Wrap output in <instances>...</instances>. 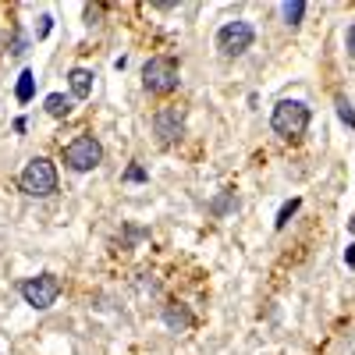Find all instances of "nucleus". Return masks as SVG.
<instances>
[{"instance_id": "nucleus-1", "label": "nucleus", "mask_w": 355, "mask_h": 355, "mask_svg": "<svg viewBox=\"0 0 355 355\" xmlns=\"http://www.w3.org/2000/svg\"><path fill=\"white\" fill-rule=\"evenodd\" d=\"M18 189H21L25 196H33V199L53 196V192H57V167H53V160L33 157V160L21 167V174H18Z\"/></svg>"}, {"instance_id": "nucleus-2", "label": "nucleus", "mask_w": 355, "mask_h": 355, "mask_svg": "<svg viewBox=\"0 0 355 355\" xmlns=\"http://www.w3.org/2000/svg\"><path fill=\"white\" fill-rule=\"evenodd\" d=\"M178 82H182V68H178L174 57H150V61L142 64V85L146 93L153 96H167L178 89Z\"/></svg>"}, {"instance_id": "nucleus-3", "label": "nucleus", "mask_w": 355, "mask_h": 355, "mask_svg": "<svg viewBox=\"0 0 355 355\" xmlns=\"http://www.w3.org/2000/svg\"><path fill=\"white\" fill-rule=\"evenodd\" d=\"M309 121H313V114H309V107H306L302 100H281V103L274 107V114H270V128H274L281 139H299V135H306Z\"/></svg>"}, {"instance_id": "nucleus-4", "label": "nucleus", "mask_w": 355, "mask_h": 355, "mask_svg": "<svg viewBox=\"0 0 355 355\" xmlns=\"http://www.w3.org/2000/svg\"><path fill=\"white\" fill-rule=\"evenodd\" d=\"M64 164H68L75 174L96 171V167L103 164V146H100V139H96V135H89V132L75 135V139L64 146Z\"/></svg>"}, {"instance_id": "nucleus-5", "label": "nucleus", "mask_w": 355, "mask_h": 355, "mask_svg": "<svg viewBox=\"0 0 355 355\" xmlns=\"http://www.w3.org/2000/svg\"><path fill=\"white\" fill-rule=\"evenodd\" d=\"M18 291H21L25 306H33V309H50L57 299H61L64 284H61V277H57V274H36V277H25V281L18 284Z\"/></svg>"}, {"instance_id": "nucleus-6", "label": "nucleus", "mask_w": 355, "mask_h": 355, "mask_svg": "<svg viewBox=\"0 0 355 355\" xmlns=\"http://www.w3.org/2000/svg\"><path fill=\"white\" fill-rule=\"evenodd\" d=\"M252 43H256V28L249 21H242V18L224 21L217 28V50L224 57H242L245 50H252Z\"/></svg>"}, {"instance_id": "nucleus-7", "label": "nucleus", "mask_w": 355, "mask_h": 355, "mask_svg": "<svg viewBox=\"0 0 355 355\" xmlns=\"http://www.w3.org/2000/svg\"><path fill=\"white\" fill-rule=\"evenodd\" d=\"M153 135L160 146H171L185 135V110L182 107H160L153 114Z\"/></svg>"}, {"instance_id": "nucleus-8", "label": "nucleus", "mask_w": 355, "mask_h": 355, "mask_svg": "<svg viewBox=\"0 0 355 355\" xmlns=\"http://www.w3.org/2000/svg\"><path fill=\"white\" fill-rule=\"evenodd\" d=\"M164 327L174 331V334L189 331V327H192V309H189L185 302H167V306H164Z\"/></svg>"}, {"instance_id": "nucleus-9", "label": "nucleus", "mask_w": 355, "mask_h": 355, "mask_svg": "<svg viewBox=\"0 0 355 355\" xmlns=\"http://www.w3.org/2000/svg\"><path fill=\"white\" fill-rule=\"evenodd\" d=\"M68 89H71V100H89L93 96V71L89 68H71L68 71Z\"/></svg>"}, {"instance_id": "nucleus-10", "label": "nucleus", "mask_w": 355, "mask_h": 355, "mask_svg": "<svg viewBox=\"0 0 355 355\" xmlns=\"http://www.w3.org/2000/svg\"><path fill=\"white\" fill-rule=\"evenodd\" d=\"M43 110H46L50 117H68V114L75 110V100L64 96V93H50V96L43 100Z\"/></svg>"}, {"instance_id": "nucleus-11", "label": "nucleus", "mask_w": 355, "mask_h": 355, "mask_svg": "<svg viewBox=\"0 0 355 355\" xmlns=\"http://www.w3.org/2000/svg\"><path fill=\"white\" fill-rule=\"evenodd\" d=\"M206 210H210L214 217H227V214H234V210H239V196H234V192H220L217 199H210V202H206Z\"/></svg>"}, {"instance_id": "nucleus-12", "label": "nucleus", "mask_w": 355, "mask_h": 355, "mask_svg": "<svg viewBox=\"0 0 355 355\" xmlns=\"http://www.w3.org/2000/svg\"><path fill=\"white\" fill-rule=\"evenodd\" d=\"M33 96H36V71L25 68V71L18 75V85H15V100H18V103H28Z\"/></svg>"}, {"instance_id": "nucleus-13", "label": "nucleus", "mask_w": 355, "mask_h": 355, "mask_svg": "<svg viewBox=\"0 0 355 355\" xmlns=\"http://www.w3.org/2000/svg\"><path fill=\"white\" fill-rule=\"evenodd\" d=\"M306 4L302 0H288V4H281V18H284V25H302V18H306Z\"/></svg>"}, {"instance_id": "nucleus-14", "label": "nucleus", "mask_w": 355, "mask_h": 355, "mask_svg": "<svg viewBox=\"0 0 355 355\" xmlns=\"http://www.w3.org/2000/svg\"><path fill=\"white\" fill-rule=\"evenodd\" d=\"M299 206H302V199H299V196H295V199H288V202L281 206V210H277V220H274V227H277V231H284V227H288V220H291L295 214H299Z\"/></svg>"}, {"instance_id": "nucleus-15", "label": "nucleus", "mask_w": 355, "mask_h": 355, "mask_svg": "<svg viewBox=\"0 0 355 355\" xmlns=\"http://www.w3.org/2000/svg\"><path fill=\"white\" fill-rule=\"evenodd\" d=\"M334 107H338V117H341V121L355 132V107L348 103V96H338V100H334Z\"/></svg>"}, {"instance_id": "nucleus-16", "label": "nucleus", "mask_w": 355, "mask_h": 355, "mask_svg": "<svg viewBox=\"0 0 355 355\" xmlns=\"http://www.w3.org/2000/svg\"><path fill=\"white\" fill-rule=\"evenodd\" d=\"M125 182H128V185H142V182H150V171H146L142 164H132V167L125 171Z\"/></svg>"}, {"instance_id": "nucleus-17", "label": "nucleus", "mask_w": 355, "mask_h": 355, "mask_svg": "<svg viewBox=\"0 0 355 355\" xmlns=\"http://www.w3.org/2000/svg\"><path fill=\"white\" fill-rule=\"evenodd\" d=\"M25 46H28V36L21 33V28H15V33H11V40H8V53H25Z\"/></svg>"}, {"instance_id": "nucleus-18", "label": "nucleus", "mask_w": 355, "mask_h": 355, "mask_svg": "<svg viewBox=\"0 0 355 355\" xmlns=\"http://www.w3.org/2000/svg\"><path fill=\"white\" fill-rule=\"evenodd\" d=\"M142 239H146V231L128 224V227H125V239H121V249H128V245H135V242H142Z\"/></svg>"}, {"instance_id": "nucleus-19", "label": "nucleus", "mask_w": 355, "mask_h": 355, "mask_svg": "<svg viewBox=\"0 0 355 355\" xmlns=\"http://www.w3.org/2000/svg\"><path fill=\"white\" fill-rule=\"evenodd\" d=\"M85 25H100V18H103V8L100 4H85Z\"/></svg>"}, {"instance_id": "nucleus-20", "label": "nucleus", "mask_w": 355, "mask_h": 355, "mask_svg": "<svg viewBox=\"0 0 355 355\" xmlns=\"http://www.w3.org/2000/svg\"><path fill=\"white\" fill-rule=\"evenodd\" d=\"M139 288L150 291V295H157V291H160V281H153V274H139Z\"/></svg>"}, {"instance_id": "nucleus-21", "label": "nucleus", "mask_w": 355, "mask_h": 355, "mask_svg": "<svg viewBox=\"0 0 355 355\" xmlns=\"http://www.w3.org/2000/svg\"><path fill=\"white\" fill-rule=\"evenodd\" d=\"M50 28H53V18L43 15V18H40V28H36V40H46V36H50Z\"/></svg>"}, {"instance_id": "nucleus-22", "label": "nucleus", "mask_w": 355, "mask_h": 355, "mask_svg": "<svg viewBox=\"0 0 355 355\" xmlns=\"http://www.w3.org/2000/svg\"><path fill=\"white\" fill-rule=\"evenodd\" d=\"M345 46H348V53L355 57V25H348V33H345Z\"/></svg>"}, {"instance_id": "nucleus-23", "label": "nucleus", "mask_w": 355, "mask_h": 355, "mask_svg": "<svg viewBox=\"0 0 355 355\" xmlns=\"http://www.w3.org/2000/svg\"><path fill=\"white\" fill-rule=\"evenodd\" d=\"M345 263H348V266H352V270H355V242H352V245L345 249Z\"/></svg>"}, {"instance_id": "nucleus-24", "label": "nucleus", "mask_w": 355, "mask_h": 355, "mask_svg": "<svg viewBox=\"0 0 355 355\" xmlns=\"http://www.w3.org/2000/svg\"><path fill=\"white\" fill-rule=\"evenodd\" d=\"M348 234H355V217H352V220H348Z\"/></svg>"}]
</instances>
